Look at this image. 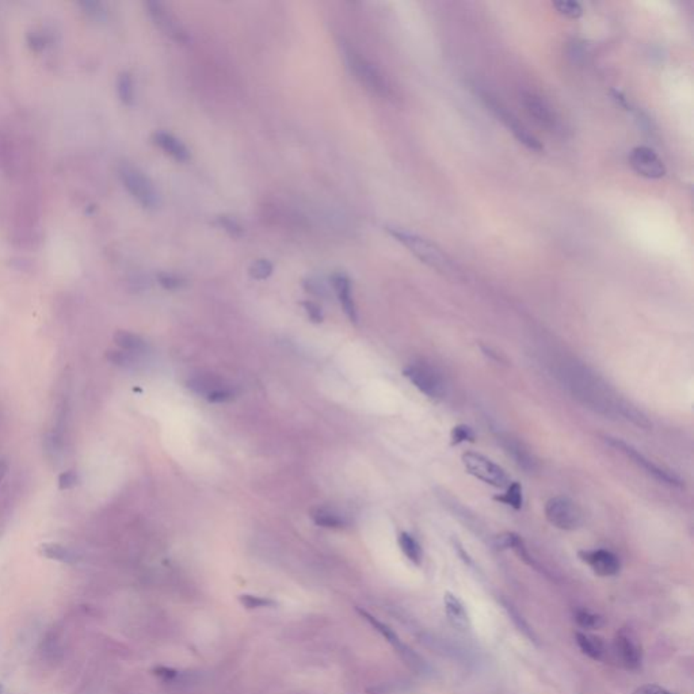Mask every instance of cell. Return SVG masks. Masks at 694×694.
I'll return each instance as SVG.
<instances>
[{
    "label": "cell",
    "instance_id": "obj_35",
    "mask_svg": "<svg viewBox=\"0 0 694 694\" xmlns=\"http://www.w3.org/2000/svg\"><path fill=\"white\" fill-rule=\"evenodd\" d=\"M217 222H219V224H220V227H222L225 231H228V232H229L232 237H240V235L243 234V228H242V225H240L237 220L231 219V217L222 216V217H219V220H217Z\"/></svg>",
    "mask_w": 694,
    "mask_h": 694
},
{
    "label": "cell",
    "instance_id": "obj_28",
    "mask_svg": "<svg viewBox=\"0 0 694 694\" xmlns=\"http://www.w3.org/2000/svg\"><path fill=\"white\" fill-rule=\"evenodd\" d=\"M575 620L582 629H599L604 625V618L596 613L589 611H578Z\"/></svg>",
    "mask_w": 694,
    "mask_h": 694
},
{
    "label": "cell",
    "instance_id": "obj_19",
    "mask_svg": "<svg viewBox=\"0 0 694 694\" xmlns=\"http://www.w3.org/2000/svg\"><path fill=\"white\" fill-rule=\"evenodd\" d=\"M575 639H576L578 647L581 648V651L584 655H587L589 658H591L594 661H602L604 659V656L606 653V648H605V643L602 641L601 638L586 633V632H578L575 635Z\"/></svg>",
    "mask_w": 694,
    "mask_h": 694
},
{
    "label": "cell",
    "instance_id": "obj_11",
    "mask_svg": "<svg viewBox=\"0 0 694 694\" xmlns=\"http://www.w3.org/2000/svg\"><path fill=\"white\" fill-rule=\"evenodd\" d=\"M522 103L525 110L528 111L529 115L548 132L554 133L561 129V123L556 111L545 99L533 93H525L522 95Z\"/></svg>",
    "mask_w": 694,
    "mask_h": 694
},
{
    "label": "cell",
    "instance_id": "obj_36",
    "mask_svg": "<svg viewBox=\"0 0 694 694\" xmlns=\"http://www.w3.org/2000/svg\"><path fill=\"white\" fill-rule=\"evenodd\" d=\"M210 403H224L229 402L234 399V392L229 388H225V387H222V388L216 389L213 390L210 395L207 396Z\"/></svg>",
    "mask_w": 694,
    "mask_h": 694
},
{
    "label": "cell",
    "instance_id": "obj_30",
    "mask_svg": "<svg viewBox=\"0 0 694 694\" xmlns=\"http://www.w3.org/2000/svg\"><path fill=\"white\" fill-rule=\"evenodd\" d=\"M450 438H452V445H458L462 442H475L476 435L470 426L458 425L452 429Z\"/></svg>",
    "mask_w": 694,
    "mask_h": 694
},
{
    "label": "cell",
    "instance_id": "obj_24",
    "mask_svg": "<svg viewBox=\"0 0 694 694\" xmlns=\"http://www.w3.org/2000/svg\"><path fill=\"white\" fill-rule=\"evenodd\" d=\"M494 499L502 502V503L513 507L515 510H519L522 507V503H524L522 487L519 486V483H510L509 486L506 487V492L503 495L495 497Z\"/></svg>",
    "mask_w": 694,
    "mask_h": 694
},
{
    "label": "cell",
    "instance_id": "obj_33",
    "mask_svg": "<svg viewBox=\"0 0 694 694\" xmlns=\"http://www.w3.org/2000/svg\"><path fill=\"white\" fill-rule=\"evenodd\" d=\"M82 9H83L84 13L90 16H93L94 19H98V21H103L106 19V9L103 7L102 3H98V1H83L79 4Z\"/></svg>",
    "mask_w": 694,
    "mask_h": 694
},
{
    "label": "cell",
    "instance_id": "obj_27",
    "mask_svg": "<svg viewBox=\"0 0 694 694\" xmlns=\"http://www.w3.org/2000/svg\"><path fill=\"white\" fill-rule=\"evenodd\" d=\"M554 7L559 14L564 15L571 19H578L584 14V9L578 1L572 0H559L554 3Z\"/></svg>",
    "mask_w": 694,
    "mask_h": 694
},
{
    "label": "cell",
    "instance_id": "obj_6",
    "mask_svg": "<svg viewBox=\"0 0 694 694\" xmlns=\"http://www.w3.org/2000/svg\"><path fill=\"white\" fill-rule=\"evenodd\" d=\"M480 97L485 100L487 108L492 111L500 123L513 133L515 139L518 140L522 145H525L530 151L542 152L544 147H542L540 140L537 139L533 133H530L528 128L524 125L512 111L507 110L497 99H494L487 94H482Z\"/></svg>",
    "mask_w": 694,
    "mask_h": 694
},
{
    "label": "cell",
    "instance_id": "obj_16",
    "mask_svg": "<svg viewBox=\"0 0 694 694\" xmlns=\"http://www.w3.org/2000/svg\"><path fill=\"white\" fill-rule=\"evenodd\" d=\"M331 284H333V291L336 293L338 300H339L341 306L343 308L347 318L356 323L357 321V308H356V303H354V299H353V294H351V282H350V279H348L346 274L336 273L331 278Z\"/></svg>",
    "mask_w": 694,
    "mask_h": 694
},
{
    "label": "cell",
    "instance_id": "obj_18",
    "mask_svg": "<svg viewBox=\"0 0 694 694\" xmlns=\"http://www.w3.org/2000/svg\"><path fill=\"white\" fill-rule=\"evenodd\" d=\"M153 143L162 151H165L172 159H175L177 162L183 163V162H187L190 159V151H189V148L182 143L181 140L175 138L171 133H167V132H163V130L156 132L153 135Z\"/></svg>",
    "mask_w": 694,
    "mask_h": 694
},
{
    "label": "cell",
    "instance_id": "obj_13",
    "mask_svg": "<svg viewBox=\"0 0 694 694\" xmlns=\"http://www.w3.org/2000/svg\"><path fill=\"white\" fill-rule=\"evenodd\" d=\"M579 557L598 576H616L621 569L618 557L606 549L582 551L579 552Z\"/></svg>",
    "mask_w": 694,
    "mask_h": 694
},
{
    "label": "cell",
    "instance_id": "obj_4",
    "mask_svg": "<svg viewBox=\"0 0 694 694\" xmlns=\"http://www.w3.org/2000/svg\"><path fill=\"white\" fill-rule=\"evenodd\" d=\"M120 178L128 193L132 195L143 208L156 209L159 207V193L152 181L138 167L123 163L118 167Z\"/></svg>",
    "mask_w": 694,
    "mask_h": 694
},
{
    "label": "cell",
    "instance_id": "obj_32",
    "mask_svg": "<svg viewBox=\"0 0 694 694\" xmlns=\"http://www.w3.org/2000/svg\"><path fill=\"white\" fill-rule=\"evenodd\" d=\"M240 602L249 609H261V608H271L276 605L274 601L269 598L255 597V596H240Z\"/></svg>",
    "mask_w": 694,
    "mask_h": 694
},
{
    "label": "cell",
    "instance_id": "obj_2",
    "mask_svg": "<svg viewBox=\"0 0 694 694\" xmlns=\"http://www.w3.org/2000/svg\"><path fill=\"white\" fill-rule=\"evenodd\" d=\"M339 45L347 68L368 91L380 98L392 97L390 84L388 83L384 73L378 70L373 63H371L348 42L341 41Z\"/></svg>",
    "mask_w": 694,
    "mask_h": 694
},
{
    "label": "cell",
    "instance_id": "obj_31",
    "mask_svg": "<svg viewBox=\"0 0 694 694\" xmlns=\"http://www.w3.org/2000/svg\"><path fill=\"white\" fill-rule=\"evenodd\" d=\"M106 358L113 362L114 365H118L121 368H129L135 363L133 356L128 351H124V350H110V351H108Z\"/></svg>",
    "mask_w": 694,
    "mask_h": 694
},
{
    "label": "cell",
    "instance_id": "obj_7",
    "mask_svg": "<svg viewBox=\"0 0 694 694\" xmlns=\"http://www.w3.org/2000/svg\"><path fill=\"white\" fill-rule=\"evenodd\" d=\"M545 517L551 525L561 530H575L584 524L581 509L567 497H554L545 504Z\"/></svg>",
    "mask_w": 694,
    "mask_h": 694
},
{
    "label": "cell",
    "instance_id": "obj_14",
    "mask_svg": "<svg viewBox=\"0 0 694 694\" xmlns=\"http://www.w3.org/2000/svg\"><path fill=\"white\" fill-rule=\"evenodd\" d=\"M613 650L617 661L628 670H636L641 665V647L636 639L626 631L617 633Z\"/></svg>",
    "mask_w": 694,
    "mask_h": 694
},
{
    "label": "cell",
    "instance_id": "obj_3",
    "mask_svg": "<svg viewBox=\"0 0 694 694\" xmlns=\"http://www.w3.org/2000/svg\"><path fill=\"white\" fill-rule=\"evenodd\" d=\"M385 229L390 237H395L413 255H415L420 262L428 264L431 269H435L437 271H442V273H446L452 269L449 258L429 239L422 237L415 232L403 229L400 227L387 225Z\"/></svg>",
    "mask_w": 694,
    "mask_h": 694
},
{
    "label": "cell",
    "instance_id": "obj_38",
    "mask_svg": "<svg viewBox=\"0 0 694 694\" xmlns=\"http://www.w3.org/2000/svg\"><path fill=\"white\" fill-rule=\"evenodd\" d=\"M304 308H306V314L309 316V319L315 323H320L323 321V314H321V308H320L318 304L312 303V301H306L304 304Z\"/></svg>",
    "mask_w": 694,
    "mask_h": 694
},
{
    "label": "cell",
    "instance_id": "obj_34",
    "mask_svg": "<svg viewBox=\"0 0 694 694\" xmlns=\"http://www.w3.org/2000/svg\"><path fill=\"white\" fill-rule=\"evenodd\" d=\"M157 279H159V284L165 289H168V291L180 289V288H182L185 285V281L181 277H178L175 274H171V273H160L157 276Z\"/></svg>",
    "mask_w": 694,
    "mask_h": 694
},
{
    "label": "cell",
    "instance_id": "obj_15",
    "mask_svg": "<svg viewBox=\"0 0 694 694\" xmlns=\"http://www.w3.org/2000/svg\"><path fill=\"white\" fill-rule=\"evenodd\" d=\"M444 605L446 617L452 626L461 632H467L471 628V620L462 601L447 591L445 593Z\"/></svg>",
    "mask_w": 694,
    "mask_h": 694
},
{
    "label": "cell",
    "instance_id": "obj_20",
    "mask_svg": "<svg viewBox=\"0 0 694 694\" xmlns=\"http://www.w3.org/2000/svg\"><path fill=\"white\" fill-rule=\"evenodd\" d=\"M311 518L318 527H323V528L342 529L346 527V519L341 514L324 507H318L312 510Z\"/></svg>",
    "mask_w": 694,
    "mask_h": 694
},
{
    "label": "cell",
    "instance_id": "obj_1",
    "mask_svg": "<svg viewBox=\"0 0 694 694\" xmlns=\"http://www.w3.org/2000/svg\"><path fill=\"white\" fill-rule=\"evenodd\" d=\"M557 376L569 393L586 408L604 417H621L631 419L640 426L646 425V419L641 414L621 400L599 376L582 363L564 362L559 368Z\"/></svg>",
    "mask_w": 694,
    "mask_h": 694
},
{
    "label": "cell",
    "instance_id": "obj_21",
    "mask_svg": "<svg viewBox=\"0 0 694 694\" xmlns=\"http://www.w3.org/2000/svg\"><path fill=\"white\" fill-rule=\"evenodd\" d=\"M114 342L128 353H143L147 350V343L136 333L128 331H117L114 335Z\"/></svg>",
    "mask_w": 694,
    "mask_h": 694
},
{
    "label": "cell",
    "instance_id": "obj_9",
    "mask_svg": "<svg viewBox=\"0 0 694 694\" xmlns=\"http://www.w3.org/2000/svg\"><path fill=\"white\" fill-rule=\"evenodd\" d=\"M145 7L153 24L168 38L178 43H186L189 41L187 31L183 29L177 16L167 9L166 4L160 1H147Z\"/></svg>",
    "mask_w": 694,
    "mask_h": 694
},
{
    "label": "cell",
    "instance_id": "obj_25",
    "mask_svg": "<svg viewBox=\"0 0 694 694\" xmlns=\"http://www.w3.org/2000/svg\"><path fill=\"white\" fill-rule=\"evenodd\" d=\"M117 93H118L120 99L123 100V103H125L128 106L133 103V100H135V84H133V79H132L130 73L123 72L118 76Z\"/></svg>",
    "mask_w": 694,
    "mask_h": 694
},
{
    "label": "cell",
    "instance_id": "obj_39",
    "mask_svg": "<svg viewBox=\"0 0 694 694\" xmlns=\"http://www.w3.org/2000/svg\"><path fill=\"white\" fill-rule=\"evenodd\" d=\"M632 694H674L671 693L670 690H667L665 688L659 686V685H644L641 688H638L635 692Z\"/></svg>",
    "mask_w": 694,
    "mask_h": 694
},
{
    "label": "cell",
    "instance_id": "obj_29",
    "mask_svg": "<svg viewBox=\"0 0 694 694\" xmlns=\"http://www.w3.org/2000/svg\"><path fill=\"white\" fill-rule=\"evenodd\" d=\"M273 264L267 259H258L250 266V276L254 279H266L273 274Z\"/></svg>",
    "mask_w": 694,
    "mask_h": 694
},
{
    "label": "cell",
    "instance_id": "obj_42",
    "mask_svg": "<svg viewBox=\"0 0 694 694\" xmlns=\"http://www.w3.org/2000/svg\"><path fill=\"white\" fill-rule=\"evenodd\" d=\"M1 690H3V686H1V685H0V694H1Z\"/></svg>",
    "mask_w": 694,
    "mask_h": 694
},
{
    "label": "cell",
    "instance_id": "obj_5",
    "mask_svg": "<svg viewBox=\"0 0 694 694\" xmlns=\"http://www.w3.org/2000/svg\"><path fill=\"white\" fill-rule=\"evenodd\" d=\"M462 464L468 473L476 479L485 482L495 488H506L510 485V479L506 471L495 464L492 460L475 452H467L462 455Z\"/></svg>",
    "mask_w": 694,
    "mask_h": 694
},
{
    "label": "cell",
    "instance_id": "obj_40",
    "mask_svg": "<svg viewBox=\"0 0 694 694\" xmlns=\"http://www.w3.org/2000/svg\"><path fill=\"white\" fill-rule=\"evenodd\" d=\"M306 291H309L314 294H318V296H324L326 294V288L323 286V284L319 282L318 279H309L306 284Z\"/></svg>",
    "mask_w": 694,
    "mask_h": 694
},
{
    "label": "cell",
    "instance_id": "obj_23",
    "mask_svg": "<svg viewBox=\"0 0 694 694\" xmlns=\"http://www.w3.org/2000/svg\"><path fill=\"white\" fill-rule=\"evenodd\" d=\"M42 555L46 556L48 559L58 560L64 563H72L76 560V555L60 544H43L41 545Z\"/></svg>",
    "mask_w": 694,
    "mask_h": 694
},
{
    "label": "cell",
    "instance_id": "obj_41",
    "mask_svg": "<svg viewBox=\"0 0 694 694\" xmlns=\"http://www.w3.org/2000/svg\"><path fill=\"white\" fill-rule=\"evenodd\" d=\"M6 472H7V462L4 460H0V480L4 477Z\"/></svg>",
    "mask_w": 694,
    "mask_h": 694
},
{
    "label": "cell",
    "instance_id": "obj_22",
    "mask_svg": "<svg viewBox=\"0 0 694 694\" xmlns=\"http://www.w3.org/2000/svg\"><path fill=\"white\" fill-rule=\"evenodd\" d=\"M399 545H400V549H402L404 556L411 561L414 563L415 566H420L422 563V559H423V552H422V548L419 545V542L408 533L403 532L399 536Z\"/></svg>",
    "mask_w": 694,
    "mask_h": 694
},
{
    "label": "cell",
    "instance_id": "obj_17",
    "mask_svg": "<svg viewBox=\"0 0 694 694\" xmlns=\"http://www.w3.org/2000/svg\"><path fill=\"white\" fill-rule=\"evenodd\" d=\"M500 444L503 446L504 452L513 458L514 462L521 467L525 471H534L536 470V458L529 452V449L525 447V445L512 437H500Z\"/></svg>",
    "mask_w": 694,
    "mask_h": 694
},
{
    "label": "cell",
    "instance_id": "obj_10",
    "mask_svg": "<svg viewBox=\"0 0 694 694\" xmlns=\"http://www.w3.org/2000/svg\"><path fill=\"white\" fill-rule=\"evenodd\" d=\"M629 163L639 175L648 180H661L666 175V166L662 159L653 148L646 145H639L631 151Z\"/></svg>",
    "mask_w": 694,
    "mask_h": 694
},
{
    "label": "cell",
    "instance_id": "obj_37",
    "mask_svg": "<svg viewBox=\"0 0 694 694\" xmlns=\"http://www.w3.org/2000/svg\"><path fill=\"white\" fill-rule=\"evenodd\" d=\"M78 485V476L76 473L68 471V472L61 473L58 477V488L60 490H70L72 487Z\"/></svg>",
    "mask_w": 694,
    "mask_h": 694
},
{
    "label": "cell",
    "instance_id": "obj_8",
    "mask_svg": "<svg viewBox=\"0 0 694 694\" xmlns=\"http://www.w3.org/2000/svg\"><path fill=\"white\" fill-rule=\"evenodd\" d=\"M404 376L417 387L422 393L431 399L444 398L446 387L440 373L431 366L423 363H414L404 369Z\"/></svg>",
    "mask_w": 694,
    "mask_h": 694
},
{
    "label": "cell",
    "instance_id": "obj_12",
    "mask_svg": "<svg viewBox=\"0 0 694 694\" xmlns=\"http://www.w3.org/2000/svg\"><path fill=\"white\" fill-rule=\"evenodd\" d=\"M608 441L616 449H618L621 453H624L626 457L633 460V462L638 464L639 467H641L646 472L653 475L655 479H658V480H661L663 483H667V485H671V486H678L680 485V480L675 476H673L671 473L666 472L663 468H661L656 464H653L650 458H647L644 455H641L639 450L635 449L632 445L626 444L624 441L617 440V438H609Z\"/></svg>",
    "mask_w": 694,
    "mask_h": 694
},
{
    "label": "cell",
    "instance_id": "obj_26",
    "mask_svg": "<svg viewBox=\"0 0 694 694\" xmlns=\"http://www.w3.org/2000/svg\"><path fill=\"white\" fill-rule=\"evenodd\" d=\"M189 387L195 390L197 393L208 396L213 390L222 388L220 381L212 376H198L193 380L189 381Z\"/></svg>",
    "mask_w": 694,
    "mask_h": 694
}]
</instances>
